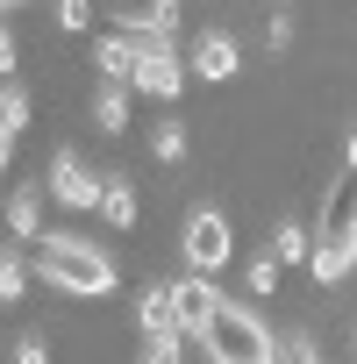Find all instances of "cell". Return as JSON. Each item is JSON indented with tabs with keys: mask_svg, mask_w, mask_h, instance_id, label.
Instances as JSON below:
<instances>
[{
	"mask_svg": "<svg viewBox=\"0 0 357 364\" xmlns=\"http://www.w3.org/2000/svg\"><path fill=\"white\" fill-rule=\"evenodd\" d=\"M0 364H8V350H0Z\"/></svg>",
	"mask_w": 357,
	"mask_h": 364,
	"instance_id": "obj_27",
	"label": "cell"
},
{
	"mask_svg": "<svg viewBox=\"0 0 357 364\" xmlns=\"http://www.w3.org/2000/svg\"><path fill=\"white\" fill-rule=\"evenodd\" d=\"M136 336H143V343L178 336V328H171V293H164V279H150V286L136 293Z\"/></svg>",
	"mask_w": 357,
	"mask_h": 364,
	"instance_id": "obj_11",
	"label": "cell"
},
{
	"mask_svg": "<svg viewBox=\"0 0 357 364\" xmlns=\"http://www.w3.org/2000/svg\"><path fill=\"white\" fill-rule=\"evenodd\" d=\"M129 100H136L129 86L93 79V107H86V114H93V129H100V136H129Z\"/></svg>",
	"mask_w": 357,
	"mask_h": 364,
	"instance_id": "obj_12",
	"label": "cell"
},
{
	"mask_svg": "<svg viewBox=\"0 0 357 364\" xmlns=\"http://www.w3.org/2000/svg\"><path fill=\"white\" fill-rule=\"evenodd\" d=\"M201 357H208V364H265V357H272L265 314H257L250 300H236V293H215V314H208V328H201Z\"/></svg>",
	"mask_w": 357,
	"mask_h": 364,
	"instance_id": "obj_2",
	"label": "cell"
},
{
	"mask_svg": "<svg viewBox=\"0 0 357 364\" xmlns=\"http://www.w3.org/2000/svg\"><path fill=\"white\" fill-rule=\"evenodd\" d=\"M186 150H193V136H186V122H178V114L150 122V157H157V164H186Z\"/></svg>",
	"mask_w": 357,
	"mask_h": 364,
	"instance_id": "obj_15",
	"label": "cell"
},
{
	"mask_svg": "<svg viewBox=\"0 0 357 364\" xmlns=\"http://www.w3.org/2000/svg\"><path fill=\"white\" fill-rule=\"evenodd\" d=\"M279 279H286V264H279L272 250H257V257H250V293H279Z\"/></svg>",
	"mask_w": 357,
	"mask_h": 364,
	"instance_id": "obj_21",
	"label": "cell"
},
{
	"mask_svg": "<svg viewBox=\"0 0 357 364\" xmlns=\"http://www.w3.org/2000/svg\"><path fill=\"white\" fill-rule=\"evenodd\" d=\"M93 72H100L107 86H129V72H136V50H129L114 29H100V36H93Z\"/></svg>",
	"mask_w": 357,
	"mask_h": 364,
	"instance_id": "obj_14",
	"label": "cell"
},
{
	"mask_svg": "<svg viewBox=\"0 0 357 364\" xmlns=\"http://www.w3.org/2000/svg\"><path fill=\"white\" fill-rule=\"evenodd\" d=\"M293 36H300L293 8H272V15H265V50H272V58H286V50H293Z\"/></svg>",
	"mask_w": 357,
	"mask_h": 364,
	"instance_id": "obj_20",
	"label": "cell"
},
{
	"mask_svg": "<svg viewBox=\"0 0 357 364\" xmlns=\"http://www.w3.org/2000/svg\"><path fill=\"white\" fill-rule=\"evenodd\" d=\"M129 93H143V100H178L186 93V58H178V43H164V50H143L136 58V72H129Z\"/></svg>",
	"mask_w": 357,
	"mask_h": 364,
	"instance_id": "obj_7",
	"label": "cell"
},
{
	"mask_svg": "<svg viewBox=\"0 0 357 364\" xmlns=\"http://www.w3.org/2000/svg\"><path fill=\"white\" fill-rule=\"evenodd\" d=\"M0 222H8V243H36L43 236V178H22V186L0 200Z\"/></svg>",
	"mask_w": 357,
	"mask_h": 364,
	"instance_id": "obj_9",
	"label": "cell"
},
{
	"mask_svg": "<svg viewBox=\"0 0 357 364\" xmlns=\"http://www.w3.org/2000/svg\"><path fill=\"white\" fill-rule=\"evenodd\" d=\"M164 293H171V328H178V343H201V328H208L222 286H215L208 272H178V279H164Z\"/></svg>",
	"mask_w": 357,
	"mask_h": 364,
	"instance_id": "obj_5",
	"label": "cell"
},
{
	"mask_svg": "<svg viewBox=\"0 0 357 364\" xmlns=\"http://www.w3.org/2000/svg\"><path fill=\"white\" fill-rule=\"evenodd\" d=\"M279 364H329V350H321L314 328H286L279 336Z\"/></svg>",
	"mask_w": 357,
	"mask_h": 364,
	"instance_id": "obj_17",
	"label": "cell"
},
{
	"mask_svg": "<svg viewBox=\"0 0 357 364\" xmlns=\"http://www.w3.org/2000/svg\"><path fill=\"white\" fill-rule=\"evenodd\" d=\"M29 279L43 293H65V300H107L122 286V264L86 236V229H43L29 243Z\"/></svg>",
	"mask_w": 357,
	"mask_h": 364,
	"instance_id": "obj_1",
	"label": "cell"
},
{
	"mask_svg": "<svg viewBox=\"0 0 357 364\" xmlns=\"http://www.w3.org/2000/svg\"><path fill=\"white\" fill-rule=\"evenodd\" d=\"M178 257H186V272L222 279V264L236 257V229H229V215H222V208H193L186 229H178Z\"/></svg>",
	"mask_w": 357,
	"mask_h": 364,
	"instance_id": "obj_3",
	"label": "cell"
},
{
	"mask_svg": "<svg viewBox=\"0 0 357 364\" xmlns=\"http://www.w3.org/2000/svg\"><path fill=\"white\" fill-rule=\"evenodd\" d=\"M93 215H100L107 229H136V222H143V193H136L129 171H100V200H93Z\"/></svg>",
	"mask_w": 357,
	"mask_h": 364,
	"instance_id": "obj_10",
	"label": "cell"
},
{
	"mask_svg": "<svg viewBox=\"0 0 357 364\" xmlns=\"http://www.w3.org/2000/svg\"><path fill=\"white\" fill-rule=\"evenodd\" d=\"M15 143L22 136H0V178H8V164H15Z\"/></svg>",
	"mask_w": 357,
	"mask_h": 364,
	"instance_id": "obj_24",
	"label": "cell"
},
{
	"mask_svg": "<svg viewBox=\"0 0 357 364\" xmlns=\"http://www.w3.org/2000/svg\"><path fill=\"white\" fill-rule=\"evenodd\" d=\"M29 286V243H0V307H22Z\"/></svg>",
	"mask_w": 357,
	"mask_h": 364,
	"instance_id": "obj_13",
	"label": "cell"
},
{
	"mask_svg": "<svg viewBox=\"0 0 357 364\" xmlns=\"http://www.w3.org/2000/svg\"><path fill=\"white\" fill-rule=\"evenodd\" d=\"M8 364H58V357H50V336H43V328H29V336L8 350Z\"/></svg>",
	"mask_w": 357,
	"mask_h": 364,
	"instance_id": "obj_22",
	"label": "cell"
},
{
	"mask_svg": "<svg viewBox=\"0 0 357 364\" xmlns=\"http://www.w3.org/2000/svg\"><path fill=\"white\" fill-rule=\"evenodd\" d=\"M178 58H186V79H208V86H229V79L243 72V43H236L229 29H201Z\"/></svg>",
	"mask_w": 357,
	"mask_h": 364,
	"instance_id": "obj_6",
	"label": "cell"
},
{
	"mask_svg": "<svg viewBox=\"0 0 357 364\" xmlns=\"http://www.w3.org/2000/svg\"><path fill=\"white\" fill-rule=\"evenodd\" d=\"M186 22V0H114L107 8V29H157V36H178Z\"/></svg>",
	"mask_w": 357,
	"mask_h": 364,
	"instance_id": "obj_8",
	"label": "cell"
},
{
	"mask_svg": "<svg viewBox=\"0 0 357 364\" xmlns=\"http://www.w3.org/2000/svg\"><path fill=\"white\" fill-rule=\"evenodd\" d=\"M15 8H29V0H0V15H15Z\"/></svg>",
	"mask_w": 357,
	"mask_h": 364,
	"instance_id": "obj_25",
	"label": "cell"
},
{
	"mask_svg": "<svg viewBox=\"0 0 357 364\" xmlns=\"http://www.w3.org/2000/svg\"><path fill=\"white\" fill-rule=\"evenodd\" d=\"M43 200H58V208H72V215H93V200H100V171H93L72 143H58V150H50Z\"/></svg>",
	"mask_w": 357,
	"mask_h": 364,
	"instance_id": "obj_4",
	"label": "cell"
},
{
	"mask_svg": "<svg viewBox=\"0 0 357 364\" xmlns=\"http://www.w3.org/2000/svg\"><path fill=\"white\" fill-rule=\"evenodd\" d=\"M265 364H279V343H272V357H265Z\"/></svg>",
	"mask_w": 357,
	"mask_h": 364,
	"instance_id": "obj_26",
	"label": "cell"
},
{
	"mask_svg": "<svg viewBox=\"0 0 357 364\" xmlns=\"http://www.w3.org/2000/svg\"><path fill=\"white\" fill-rule=\"evenodd\" d=\"M93 15H100V0H50V22H58L65 36H86Z\"/></svg>",
	"mask_w": 357,
	"mask_h": 364,
	"instance_id": "obj_18",
	"label": "cell"
},
{
	"mask_svg": "<svg viewBox=\"0 0 357 364\" xmlns=\"http://www.w3.org/2000/svg\"><path fill=\"white\" fill-rule=\"evenodd\" d=\"M136 364H186V343L178 336H164V343H143V357Z\"/></svg>",
	"mask_w": 357,
	"mask_h": 364,
	"instance_id": "obj_23",
	"label": "cell"
},
{
	"mask_svg": "<svg viewBox=\"0 0 357 364\" xmlns=\"http://www.w3.org/2000/svg\"><path fill=\"white\" fill-rule=\"evenodd\" d=\"M29 114H36L29 86H22V79H0V136H22V129H29Z\"/></svg>",
	"mask_w": 357,
	"mask_h": 364,
	"instance_id": "obj_16",
	"label": "cell"
},
{
	"mask_svg": "<svg viewBox=\"0 0 357 364\" xmlns=\"http://www.w3.org/2000/svg\"><path fill=\"white\" fill-rule=\"evenodd\" d=\"M272 257L279 264H307V222H279L272 229Z\"/></svg>",
	"mask_w": 357,
	"mask_h": 364,
	"instance_id": "obj_19",
	"label": "cell"
}]
</instances>
